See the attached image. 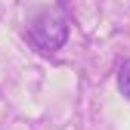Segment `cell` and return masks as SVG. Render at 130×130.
<instances>
[{
  "label": "cell",
  "instance_id": "cell-1",
  "mask_svg": "<svg viewBox=\"0 0 130 130\" xmlns=\"http://www.w3.org/2000/svg\"><path fill=\"white\" fill-rule=\"evenodd\" d=\"M28 40L37 46L40 53H56L59 46L68 40V15L59 6H50L34 15V22L28 28Z\"/></svg>",
  "mask_w": 130,
  "mask_h": 130
},
{
  "label": "cell",
  "instance_id": "cell-2",
  "mask_svg": "<svg viewBox=\"0 0 130 130\" xmlns=\"http://www.w3.org/2000/svg\"><path fill=\"white\" fill-rule=\"evenodd\" d=\"M118 90H121V96L130 99V59L121 65V71H118Z\"/></svg>",
  "mask_w": 130,
  "mask_h": 130
}]
</instances>
